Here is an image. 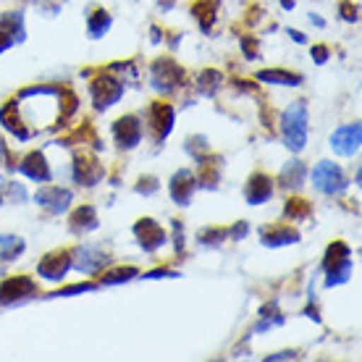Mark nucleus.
I'll use <instances>...</instances> for the list:
<instances>
[{"mask_svg": "<svg viewBox=\"0 0 362 362\" xmlns=\"http://www.w3.org/2000/svg\"><path fill=\"white\" fill-rule=\"evenodd\" d=\"M271 179L268 176H263V173H257V176H252L250 179V184H247V199L252 202V205H260V202H265V199L271 197Z\"/></svg>", "mask_w": 362, "mask_h": 362, "instance_id": "nucleus-11", "label": "nucleus"}, {"mask_svg": "<svg viewBox=\"0 0 362 362\" xmlns=\"http://www.w3.org/2000/svg\"><path fill=\"white\" fill-rule=\"evenodd\" d=\"M171 121H173V110L165 105V103H160V105H155L153 110H150V124H153V129L158 132V139H163L168 132H171Z\"/></svg>", "mask_w": 362, "mask_h": 362, "instance_id": "nucleus-13", "label": "nucleus"}, {"mask_svg": "<svg viewBox=\"0 0 362 362\" xmlns=\"http://www.w3.org/2000/svg\"><path fill=\"white\" fill-rule=\"evenodd\" d=\"M108 13H103V11H98L95 16H92V21H90V32H92V37H100L105 29H108Z\"/></svg>", "mask_w": 362, "mask_h": 362, "instance_id": "nucleus-20", "label": "nucleus"}, {"mask_svg": "<svg viewBox=\"0 0 362 362\" xmlns=\"http://www.w3.org/2000/svg\"><path fill=\"white\" fill-rule=\"evenodd\" d=\"M289 242H297V234L291 228H273L271 234H263V245L279 247V245H289Z\"/></svg>", "mask_w": 362, "mask_h": 362, "instance_id": "nucleus-16", "label": "nucleus"}, {"mask_svg": "<svg viewBox=\"0 0 362 362\" xmlns=\"http://www.w3.org/2000/svg\"><path fill=\"white\" fill-rule=\"evenodd\" d=\"M35 291V284L29 279H11L3 284L0 289V302H13V299H21Z\"/></svg>", "mask_w": 362, "mask_h": 362, "instance_id": "nucleus-9", "label": "nucleus"}, {"mask_svg": "<svg viewBox=\"0 0 362 362\" xmlns=\"http://www.w3.org/2000/svg\"><path fill=\"white\" fill-rule=\"evenodd\" d=\"M18 171L27 173L29 179H35V181H47V179H50V171L45 168V158H42L40 153L27 155V158L21 160V165H18Z\"/></svg>", "mask_w": 362, "mask_h": 362, "instance_id": "nucleus-10", "label": "nucleus"}, {"mask_svg": "<svg viewBox=\"0 0 362 362\" xmlns=\"http://www.w3.org/2000/svg\"><path fill=\"white\" fill-rule=\"evenodd\" d=\"M313 184H315L320 192H341L344 189V173L341 168L334 163H317L315 171H313Z\"/></svg>", "mask_w": 362, "mask_h": 362, "instance_id": "nucleus-2", "label": "nucleus"}, {"mask_svg": "<svg viewBox=\"0 0 362 362\" xmlns=\"http://www.w3.org/2000/svg\"><path fill=\"white\" fill-rule=\"evenodd\" d=\"M76 263H79V268H82V271H95L100 263H105V255H103V252L92 255V247H84V250H79V252H76Z\"/></svg>", "mask_w": 362, "mask_h": 362, "instance_id": "nucleus-14", "label": "nucleus"}, {"mask_svg": "<svg viewBox=\"0 0 362 362\" xmlns=\"http://www.w3.org/2000/svg\"><path fill=\"white\" fill-rule=\"evenodd\" d=\"M121 92H124V87H121V82H116V79H98L95 87H92V95H95L98 108L113 105V103L121 98Z\"/></svg>", "mask_w": 362, "mask_h": 362, "instance_id": "nucleus-5", "label": "nucleus"}, {"mask_svg": "<svg viewBox=\"0 0 362 362\" xmlns=\"http://www.w3.org/2000/svg\"><path fill=\"white\" fill-rule=\"evenodd\" d=\"M118 273H105L103 276V284H116V281H129V279H134L136 271L134 268H116Z\"/></svg>", "mask_w": 362, "mask_h": 362, "instance_id": "nucleus-21", "label": "nucleus"}, {"mask_svg": "<svg viewBox=\"0 0 362 362\" xmlns=\"http://www.w3.org/2000/svg\"><path fill=\"white\" fill-rule=\"evenodd\" d=\"M192 189H194V179H192L187 171H181L173 176L171 181V197L179 202V205H187L192 197Z\"/></svg>", "mask_w": 362, "mask_h": 362, "instance_id": "nucleus-12", "label": "nucleus"}, {"mask_svg": "<svg viewBox=\"0 0 362 362\" xmlns=\"http://www.w3.org/2000/svg\"><path fill=\"white\" fill-rule=\"evenodd\" d=\"M331 147L341 155H354L357 147H360V124H349V127H341L331 136Z\"/></svg>", "mask_w": 362, "mask_h": 362, "instance_id": "nucleus-3", "label": "nucleus"}, {"mask_svg": "<svg viewBox=\"0 0 362 362\" xmlns=\"http://www.w3.org/2000/svg\"><path fill=\"white\" fill-rule=\"evenodd\" d=\"M260 79H268V82H276V84H299V76H294V74H281V71H263Z\"/></svg>", "mask_w": 362, "mask_h": 362, "instance_id": "nucleus-19", "label": "nucleus"}, {"mask_svg": "<svg viewBox=\"0 0 362 362\" xmlns=\"http://www.w3.org/2000/svg\"><path fill=\"white\" fill-rule=\"evenodd\" d=\"M0 158H3V150H0Z\"/></svg>", "mask_w": 362, "mask_h": 362, "instance_id": "nucleus-22", "label": "nucleus"}, {"mask_svg": "<svg viewBox=\"0 0 362 362\" xmlns=\"http://www.w3.org/2000/svg\"><path fill=\"white\" fill-rule=\"evenodd\" d=\"M281 129H284V142H286L291 150H302V147H305V139H308V110H305L302 103H294V105L284 113Z\"/></svg>", "mask_w": 362, "mask_h": 362, "instance_id": "nucleus-1", "label": "nucleus"}, {"mask_svg": "<svg viewBox=\"0 0 362 362\" xmlns=\"http://www.w3.org/2000/svg\"><path fill=\"white\" fill-rule=\"evenodd\" d=\"M136 239L145 250H155L165 242V231L155 221H139L136 223Z\"/></svg>", "mask_w": 362, "mask_h": 362, "instance_id": "nucleus-6", "label": "nucleus"}, {"mask_svg": "<svg viewBox=\"0 0 362 362\" xmlns=\"http://www.w3.org/2000/svg\"><path fill=\"white\" fill-rule=\"evenodd\" d=\"M142 136V127L136 118H121L116 124V139L121 142V147H134Z\"/></svg>", "mask_w": 362, "mask_h": 362, "instance_id": "nucleus-8", "label": "nucleus"}, {"mask_svg": "<svg viewBox=\"0 0 362 362\" xmlns=\"http://www.w3.org/2000/svg\"><path fill=\"white\" fill-rule=\"evenodd\" d=\"M71 268V257L64 252H53V255H47L45 260L40 263V273L45 276V279H61L66 271Z\"/></svg>", "mask_w": 362, "mask_h": 362, "instance_id": "nucleus-7", "label": "nucleus"}, {"mask_svg": "<svg viewBox=\"0 0 362 362\" xmlns=\"http://www.w3.org/2000/svg\"><path fill=\"white\" fill-rule=\"evenodd\" d=\"M37 202L47 208L50 213H61V210L69 208V202H71V192H61L58 187H42V189L37 192Z\"/></svg>", "mask_w": 362, "mask_h": 362, "instance_id": "nucleus-4", "label": "nucleus"}, {"mask_svg": "<svg viewBox=\"0 0 362 362\" xmlns=\"http://www.w3.org/2000/svg\"><path fill=\"white\" fill-rule=\"evenodd\" d=\"M21 247H24V242L18 236H0V257H6V260L16 257V255H21Z\"/></svg>", "mask_w": 362, "mask_h": 362, "instance_id": "nucleus-17", "label": "nucleus"}, {"mask_svg": "<svg viewBox=\"0 0 362 362\" xmlns=\"http://www.w3.org/2000/svg\"><path fill=\"white\" fill-rule=\"evenodd\" d=\"M302 179H305V168H302V163H289L286 168H284V173H281V181H284L286 187H299Z\"/></svg>", "mask_w": 362, "mask_h": 362, "instance_id": "nucleus-18", "label": "nucleus"}, {"mask_svg": "<svg viewBox=\"0 0 362 362\" xmlns=\"http://www.w3.org/2000/svg\"><path fill=\"white\" fill-rule=\"evenodd\" d=\"M71 226L76 228V231H90V228L98 226V218H95V210L92 208H82L76 210L71 218Z\"/></svg>", "mask_w": 362, "mask_h": 362, "instance_id": "nucleus-15", "label": "nucleus"}]
</instances>
